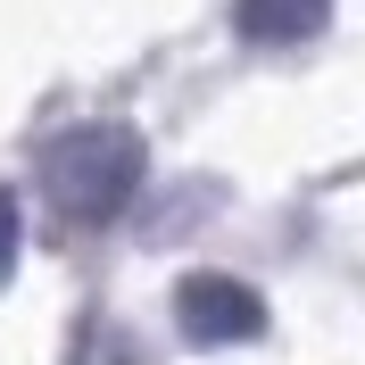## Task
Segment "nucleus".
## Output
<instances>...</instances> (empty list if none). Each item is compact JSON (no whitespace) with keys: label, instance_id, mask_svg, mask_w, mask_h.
<instances>
[{"label":"nucleus","instance_id":"1","mask_svg":"<svg viewBox=\"0 0 365 365\" xmlns=\"http://www.w3.org/2000/svg\"><path fill=\"white\" fill-rule=\"evenodd\" d=\"M141 175H150V150L133 125H75L42 150V191L67 225H116L141 200Z\"/></svg>","mask_w":365,"mask_h":365},{"label":"nucleus","instance_id":"2","mask_svg":"<svg viewBox=\"0 0 365 365\" xmlns=\"http://www.w3.org/2000/svg\"><path fill=\"white\" fill-rule=\"evenodd\" d=\"M175 324H182V341H200V349H232V341L266 332V299L241 274H182L175 282Z\"/></svg>","mask_w":365,"mask_h":365},{"label":"nucleus","instance_id":"3","mask_svg":"<svg viewBox=\"0 0 365 365\" xmlns=\"http://www.w3.org/2000/svg\"><path fill=\"white\" fill-rule=\"evenodd\" d=\"M232 25H241V42H316L324 25H332V0H232Z\"/></svg>","mask_w":365,"mask_h":365},{"label":"nucleus","instance_id":"4","mask_svg":"<svg viewBox=\"0 0 365 365\" xmlns=\"http://www.w3.org/2000/svg\"><path fill=\"white\" fill-rule=\"evenodd\" d=\"M17 250H25V216H17V191H0V282L17 274Z\"/></svg>","mask_w":365,"mask_h":365}]
</instances>
